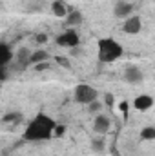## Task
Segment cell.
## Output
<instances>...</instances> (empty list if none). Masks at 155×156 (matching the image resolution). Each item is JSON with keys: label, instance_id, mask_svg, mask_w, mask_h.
I'll return each instance as SVG.
<instances>
[{"label": "cell", "instance_id": "1", "mask_svg": "<svg viewBox=\"0 0 155 156\" xmlns=\"http://www.w3.org/2000/svg\"><path fill=\"white\" fill-rule=\"evenodd\" d=\"M55 122L53 118L47 115H37L33 118V122H29V125L24 131V140L28 142H42V140H49L55 129Z\"/></svg>", "mask_w": 155, "mask_h": 156}, {"label": "cell", "instance_id": "2", "mask_svg": "<svg viewBox=\"0 0 155 156\" xmlns=\"http://www.w3.org/2000/svg\"><path fill=\"white\" fill-rule=\"evenodd\" d=\"M122 56V45L113 38L99 40V60L100 62H115L117 58Z\"/></svg>", "mask_w": 155, "mask_h": 156}, {"label": "cell", "instance_id": "3", "mask_svg": "<svg viewBox=\"0 0 155 156\" xmlns=\"http://www.w3.org/2000/svg\"><path fill=\"white\" fill-rule=\"evenodd\" d=\"M97 96H99L97 89L88 85V83H80L75 87V100L78 104H91L97 100Z\"/></svg>", "mask_w": 155, "mask_h": 156}, {"label": "cell", "instance_id": "4", "mask_svg": "<svg viewBox=\"0 0 155 156\" xmlns=\"http://www.w3.org/2000/svg\"><path fill=\"white\" fill-rule=\"evenodd\" d=\"M57 44H59V45H64V47H77L78 45V35L73 29H68V31H64V33L57 38Z\"/></svg>", "mask_w": 155, "mask_h": 156}, {"label": "cell", "instance_id": "5", "mask_svg": "<svg viewBox=\"0 0 155 156\" xmlns=\"http://www.w3.org/2000/svg\"><path fill=\"white\" fill-rule=\"evenodd\" d=\"M142 71L139 69V67H135V66H130V67H126V71H124V80L128 82V83H139V82H142Z\"/></svg>", "mask_w": 155, "mask_h": 156}, {"label": "cell", "instance_id": "6", "mask_svg": "<svg viewBox=\"0 0 155 156\" xmlns=\"http://www.w3.org/2000/svg\"><path fill=\"white\" fill-rule=\"evenodd\" d=\"M122 29H124V33H128V35H137V33L141 31V18H139V16H130V18H126L124 24H122Z\"/></svg>", "mask_w": 155, "mask_h": 156}, {"label": "cell", "instance_id": "7", "mask_svg": "<svg viewBox=\"0 0 155 156\" xmlns=\"http://www.w3.org/2000/svg\"><path fill=\"white\" fill-rule=\"evenodd\" d=\"M51 11H53V15L55 16H60V18H64L70 11H73V7H70L66 2H62V0H55L53 4H51Z\"/></svg>", "mask_w": 155, "mask_h": 156}, {"label": "cell", "instance_id": "8", "mask_svg": "<svg viewBox=\"0 0 155 156\" xmlns=\"http://www.w3.org/2000/svg\"><path fill=\"white\" fill-rule=\"evenodd\" d=\"M135 109L137 111H148L152 105H153V98L152 96H148V94H141V96H137L135 98Z\"/></svg>", "mask_w": 155, "mask_h": 156}, {"label": "cell", "instance_id": "9", "mask_svg": "<svg viewBox=\"0 0 155 156\" xmlns=\"http://www.w3.org/2000/svg\"><path fill=\"white\" fill-rule=\"evenodd\" d=\"M93 129H95V133H99V134L108 133V131H110V120H108V116H102V115H100V116L95 118Z\"/></svg>", "mask_w": 155, "mask_h": 156}, {"label": "cell", "instance_id": "10", "mask_svg": "<svg viewBox=\"0 0 155 156\" xmlns=\"http://www.w3.org/2000/svg\"><path fill=\"white\" fill-rule=\"evenodd\" d=\"M131 9H133L131 4H128V2H119L115 5V9H113V13H115V16H119V18H128V15L131 13Z\"/></svg>", "mask_w": 155, "mask_h": 156}, {"label": "cell", "instance_id": "11", "mask_svg": "<svg viewBox=\"0 0 155 156\" xmlns=\"http://www.w3.org/2000/svg\"><path fill=\"white\" fill-rule=\"evenodd\" d=\"M49 60V53L47 51H42V49H37L35 53L29 55V64H40V62H47Z\"/></svg>", "mask_w": 155, "mask_h": 156}, {"label": "cell", "instance_id": "12", "mask_svg": "<svg viewBox=\"0 0 155 156\" xmlns=\"http://www.w3.org/2000/svg\"><path fill=\"white\" fill-rule=\"evenodd\" d=\"M11 58H13L11 47H9L7 44H0V66H6Z\"/></svg>", "mask_w": 155, "mask_h": 156}, {"label": "cell", "instance_id": "13", "mask_svg": "<svg viewBox=\"0 0 155 156\" xmlns=\"http://www.w3.org/2000/svg\"><path fill=\"white\" fill-rule=\"evenodd\" d=\"M66 16H68L66 26H75V24H80V22H82V15H80L78 11H75V9H73V11H70Z\"/></svg>", "mask_w": 155, "mask_h": 156}, {"label": "cell", "instance_id": "14", "mask_svg": "<svg viewBox=\"0 0 155 156\" xmlns=\"http://www.w3.org/2000/svg\"><path fill=\"white\" fill-rule=\"evenodd\" d=\"M141 138H142V140H153L155 138V129L153 127H146V129H142Z\"/></svg>", "mask_w": 155, "mask_h": 156}, {"label": "cell", "instance_id": "15", "mask_svg": "<svg viewBox=\"0 0 155 156\" xmlns=\"http://www.w3.org/2000/svg\"><path fill=\"white\" fill-rule=\"evenodd\" d=\"M29 55H31V53H29L28 49H20V51H18V62L24 64V66L29 64Z\"/></svg>", "mask_w": 155, "mask_h": 156}, {"label": "cell", "instance_id": "16", "mask_svg": "<svg viewBox=\"0 0 155 156\" xmlns=\"http://www.w3.org/2000/svg\"><path fill=\"white\" fill-rule=\"evenodd\" d=\"M91 147H93V151L102 153V151H104V140H102V138H95V140L91 142Z\"/></svg>", "mask_w": 155, "mask_h": 156}, {"label": "cell", "instance_id": "17", "mask_svg": "<svg viewBox=\"0 0 155 156\" xmlns=\"http://www.w3.org/2000/svg\"><path fill=\"white\" fill-rule=\"evenodd\" d=\"M4 122H13V123H18V122H22V115H18V113L6 115V116H4Z\"/></svg>", "mask_w": 155, "mask_h": 156}, {"label": "cell", "instance_id": "18", "mask_svg": "<svg viewBox=\"0 0 155 156\" xmlns=\"http://www.w3.org/2000/svg\"><path fill=\"white\" fill-rule=\"evenodd\" d=\"M55 62H59V66H62V67H70V62H68V58H64V56H57Z\"/></svg>", "mask_w": 155, "mask_h": 156}, {"label": "cell", "instance_id": "19", "mask_svg": "<svg viewBox=\"0 0 155 156\" xmlns=\"http://www.w3.org/2000/svg\"><path fill=\"white\" fill-rule=\"evenodd\" d=\"M35 42H37V44H46V42H47V35H44V33L37 35V37H35Z\"/></svg>", "mask_w": 155, "mask_h": 156}, {"label": "cell", "instance_id": "20", "mask_svg": "<svg viewBox=\"0 0 155 156\" xmlns=\"http://www.w3.org/2000/svg\"><path fill=\"white\" fill-rule=\"evenodd\" d=\"M88 105H89V111H91V113H95V111H99V109H100V104H99L97 100H95V102H91V104H88Z\"/></svg>", "mask_w": 155, "mask_h": 156}, {"label": "cell", "instance_id": "21", "mask_svg": "<svg viewBox=\"0 0 155 156\" xmlns=\"http://www.w3.org/2000/svg\"><path fill=\"white\" fill-rule=\"evenodd\" d=\"M53 133H55V136H62L64 134V125H55Z\"/></svg>", "mask_w": 155, "mask_h": 156}, {"label": "cell", "instance_id": "22", "mask_svg": "<svg viewBox=\"0 0 155 156\" xmlns=\"http://www.w3.org/2000/svg\"><path fill=\"white\" fill-rule=\"evenodd\" d=\"M49 67V64H46V62H40V64H35V69L37 71H42V69H47Z\"/></svg>", "mask_w": 155, "mask_h": 156}, {"label": "cell", "instance_id": "23", "mask_svg": "<svg viewBox=\"0 0 155 156\" xmlns=\"http://www.w3.org/2000/svg\"><path fill=\"white\" fill-rule=\"evenodd\" d=\"M7 78V69L6 66H0V80H6Z\"/></svg>", "mask_w": 155, "mask_h": 156}, {"label": "cell", "instance_id": "24", "mask_svg": "<svg viewBox=\"0 0 155 156\" xmlns=\"http://www.w3.org/2000/svg\"><path fill=\"white\" fill-rule=\"evenodd\" d=\"M104 102H106V105L112 107V105H113V94H106V96H104Z\"/></svg>", "mask_w": 155, "mask_h": 156}, {"label": "cell", "instance_id": "25", "mask_svg": "<svg viewBox=\"0 0 155 156\" xmlns=\"http://www.w3.org/2000/svg\"><path fill=\"white\" fill-rule=\"evenodd\" d=\"M119 107H120V111H122V113H128V102H122Z\"/></svg>", "mask_w": 155, "mask_h": 156}, {"label": "cell", "instance_id": "26", "mask_svg": "<svg viewBox=\"0 0 155 156\" xmlns=\"http://www.w3.org/2000/svg\"><path fill=\"white\" fill-rule=\"evenodd\" d=\"M112 156H120V154H119V153H117V149H115V147L112 149Z\"/></svg>", "mask_w": 155, "mask_h": 156}]
</instances>
